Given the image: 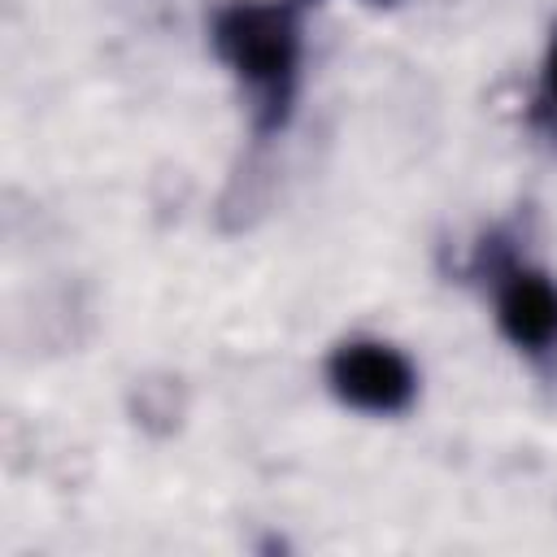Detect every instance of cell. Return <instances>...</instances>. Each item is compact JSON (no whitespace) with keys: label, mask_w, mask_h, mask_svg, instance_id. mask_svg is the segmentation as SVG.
Wrapping results in <instances>:
<instances>
[{"label":"cell","mask_w":557,"mask_h":557,"mask_svg":"<svg viewBox=\"0 0 557 557\" xmlns=\"http://www.w3.org/2000/svg\"><path fill=\"white\" fill-rule=\"evenodd\" d=\"M470 270L492 292V318L505 344L531 366L557 370V278L544 265L518 257V244L505 231L479 239Z\"/></svg>","instance_id":"obj_2"},{"label":"cell","mask_w":557,"mask_h":557,"mask_svg":"<svg viewBox=\"0 0 557 557\" xmlns=\"http://www.w3.org/2000/svg\"><path fill=\"white\" fill-rule=\"evenodd\" d=\"M209 48L239 83L257 139L287 131L300 96L305 35L287 0H226L209 17Z\"/></svg>","instance_id":"obj_1"},{"label":"cell","mask_w":557,"mask_h":557,"mask_svg":"<svg viewBox=\"0 0 557 557\" xmlns=\"http://www.w3.org/2000/svg\"><path fill=\"white\" fill-rule=\"evenodd\" d=\"M531 122L548 139H557V26H553L544 61H540V78H535V96H531Z\"/></svg>","instance_id":"obj_4"},{"label":"cell","mask_w":557,"mask_h":557,"mask_svg":"<svg viewBox=\"0 0 557 557\" xmlns=\"http://www.w3.org/2000/svg\"><path fill=\"white\" fill-rule=\"evenodd\" d=\"M326 387L344 409L370 418H396L418 400V366L405 348L379 335L339 339L326 357Z\"/></svg>","instance_id":"obj_3"},{"label":"cell","mask_w":557,"mask_h":557,"mask_svg":"<svg viewBox=\"0 0 557 557\" xmlns=\"http://www.w3.org/2000/svg\"><path fill=\"white\" fill-rule=\"evenodd\" d=\"M370 4H396V0H370Z\"/></svg>","instance_id":"obj_5"}]
</instances>
